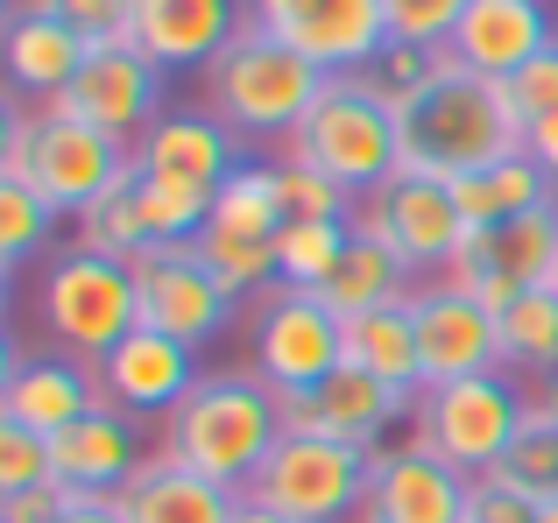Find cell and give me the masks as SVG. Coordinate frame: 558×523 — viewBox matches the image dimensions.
I'll return each mask as SVG.
<instances>
[{
	"label": "cell",
	"instance_id": "48",
	"mask_svg": "<svg viewBox=\"0 0 558 523\" xmlns=\"http://www.w3.org/2000/svg\"><path fill=\"white\" fill-rule=\"evenodd\" d=\"M551 290H558V276H551Z\"/></svg>",
	"mask_w": 558,
	"mask_h": 523
},
{
	"label": "cell",
	"instance_id": "10",
	"mask_svg": "<svg viewBox=\"0 0 558 523\" xmlns=\"http://www.w3.org/2000/svg\"><path fill=\"white\" fill-rule=\"evenodd\" d=\"M551 276H558V206H537L523 220L474 227V241L438 269V283L481 297L488 312H509L523 290H545Z\"/></svg>",
	"mask_w": 558,
	"mask_h": 523
},
{
	"label": "cell",
	"instance_id": "30",
	"mask_svg": "<svg viewBox=\"0 0 558 523\" xmlns=\"http://www.w3.org/2000/svg\"><path fill=\"white\" fill-rule=\"evenodd\" d=\"M354 248V220H283L276 227V283L318 290Z\"/></svg>",
	"mask_w": 558,
	"mask_h": 523
},
{
	"label": "cell",
	"instance_id": "37",
	"mask_svg": "<svg viewBox=\"0 0 558 523\" xmlns=\"http://www.w3.org/2000/svg\"><path fill=\"white\" fill-rule=\"evenodd\" d=\"M50 227H57V212L43 206L28 184H14V178H0V269H22L28 255L50 241Z\"/></svg>",
	"mask_w": 558,
	"mask_h": 523
},
{
	"label": "cell",
	"instance_id": "1",
	"mask_svg": "<svg viewBox=\"0 0 558 523\" xmlns=\"http://www.w3.org/2000/svg\"><path fill=\"white\" fill-rule=\"evenodd\" d=\"M396 127H403V170L438 184H460L523 149V121L509 113L502 85L452 64L446 50L432 57L417 93L396 99Z\"/></svg>",
	"mask_w": 558,
	"mask_h": 523
},
{
	"label": "cell",
	"instance_id": "14",
	"mask_svg": "<svg viewBox=\"0 0 558 523\" xmlns=\"http://www.w3.org/2000/svg\"><path fill=\"white\" fill-rule=\"evenodd\" d=\"M57 107L78 113L99 135H113L121 149H135V142L163 121V71H156L135 42H93L85 71L57 93Z\"/></svg>",
	"mask_w": 558,
	"mask_h": 523
},
{
	"label": "cell",
	"instance_id": "9",
	"mask_svg": "<svg viewBox=\"0 0 558 523\" xmlns=\"http://www.w3.org/2000/svg\"><path fill=\"white\" fill-rule=\"evenodd\" d=\"M247 22L312 57L326 78H354L389 57V14L381 0H247Z\"/></svg>",
	"mask_w": 558,
	"mask_h": 523
},
{
	"label": "cell",
	"instance_id": "24",
	"mask_svg": "<svg viewBox=\"0 0 558 523\" xmlns=\"http://www.w3.org/2000/svg\"><path fill=\"white\" fill-rule=\"evenodd\" d=\"M233 502H241L233 488L191 474L184 460L163 453V446H156V453L142 460V474L121 488V516L128 523H227Z\"/></svg>",
	"mask_w": 558,
	"mask_h": 523
},
{
	"label": "cell",
	"instance_id": "20",
	"mask_svg": "<svg viewBox=\"0 0 558 523\" xmlns=\"http://www.w3.org/2000/svg\"><path fill=\"white\" fill-rule=\"evenodd\" d=\"M99 389H107V403L128 411V417H170L191 389H198V361H191L184 340L135 326L107 361H99Z\"/></svg>",
	"mask_w": 558,
	"mask_h": 523
},
{
	"label": "cell",
	"instance_id": "12",
	"mask_svg": "<svg viewBox=\"0 0 558 523\" xmlns=\"http://www.w3.org/2000/svg\"><path fill=\"white\" fill-rule=\"evenodd\" d=\"M347 361L340 340V318L312 297V290H262V312H255V375L276 389V397H304L318 389L332 368Z\"/></svg>",
	"mask_w": 558,
	"mask_h": 523
},
{
	"label": "cell",
	"instance_id": "28",
	"mask_svg": "<svg viewBox=\"0 0 558 523\" xmlns=\"http://www.w3.org/2000/svg\"><path fill=\"white\" fill-rule=\"evenodd\" d=\"M403 255L396 248H381L375 234H354V248L340 255V269L326 276V283L312 290L318 304H326L332 318H361V312H375V304H396V297H410L403 290Z\"/></svg>",
	"mask_w": 558,
	"mask_h": 523
},
{
	"label": "cell",
	"instance_id": "7",
	"mask_svg": "<svg viewBox=\"0 0 558 523\" xmlns=\"http://www.w3.org/2000/svg\"><path fill=\"white\" fill-rule=\"evenodd\" d=\"M36 312H43V332L57 340V354L99 361L142 326V297H135V269L113 255H93V248H71L43 269V290H36Z\"/></svg>",
	"mask_w": 558,
	"mask_h": 523
},
{
	"label": "cell",
	"instance_id": "21",
	"mask_svg": "<svg viewBox=\"0 0 558 523\" xmlns=\"http://www.w3.org/2000/svg\"><path fill=\"white\" fill-rule=\"evenodd\" d=\"M241 22H247V14L233 8V0H135V28H128V42H135V50L170 78V71L213 64V57L233 42Z\"/></svg>",
	"mask_w": 558,
	"mask_h": 523
},
{
	"label": "cell",
	"instance_id": "15",
	"mask_svg": "<svg viewBox=\"0 0 558 523\" xmlns=\"http://www.w3.org/2000/svg\"><path fill=\"white\" fill-rule=\"evenodd\" d=\"M474 510V482L432 460L424 446H375L368 460V523H466Z\"/></svg>",
	"mask_w": 558,
	"mask_h": 523
},
{
	"label": "cell",
	"instance_id": "4",
	"mask_svg": "<svg viewBox=\"0 0 558 523\" xmlns=\"http://www.w3.org/2000/svg\"><path fill=\"white\" fill-rule=\"evenodd\" d=\"M205 93L241 142H290L298 121L312 113V99L326 93V71L312 57H298L290 42H276L269 28L241 22L233 42L205 64Z\"/></svg>",
	"mask_w": 558,
	"mask_h": 523
},
{
	"label": "cell",
	"instance_id": "18",
	"mask_svg": "<svg viewBox=\"0 0 558 523\" xmlns=\"http://www.w3.org/2000/svg\"><path fill=\"white\" fill-rule=\"evenodd\" d=\"M410 403H417V397H403V389L375 382L368 368L340 361L318 389L283 397V431H326V439H347V446H368V453H375L381 431H389Z\"/></svg>",
	"mask_w": 558,
	"mask_h": 523
},
{
	"label": "cell",
	"instance_id": "36",
	"mask_svg": "<svg viewBox=\"0 0 558 523\" xmlns=\"http://www.w3.org/2000/svg\"><path fill=\"white\" fill-rule=\"evenodd\" d=\"M269 178H276V206H283V220H354V198H347L326 170L283 156V163H269Z\"/></svg>",
	"mask_w": 558,
	"mask_h": 523
},
{
	"label": "cell",
	"instance_id": "42",
	"mask_svg": "<svg viewBox=\"0 0 558 523\" xmlns=\"http://www.w3.org/2000/svg\"><path fill=\"white\" fill-rule=\"evenodd\" d=\"M537 510H545V502H523L517 488H502V482H474L466 523H537Z\"/></svg>",
	"mask_w": 558,
	"mask_h": 523
},
{
	"label": "cell",
	"instance_id": "40",
	"mask_svg": "<svg viewBox=\"0 0 558 523\" xmlns=\"http://www.w3.org/2000/svg\"><path fill=\"white\" fill-rule=\"evenodd\" d=\"M14 8L57 14V22L78 28L85 42H128V28H135V0H14Z\"/></svg>",
	"mask_w": 558,
	"mask_h": 523
},
{
	"label": "cell",
	"instance_id": "50",
	"mask_svg": "<svg viewBox=\"0 0 558 523\" xmlns=\"http://www.w3.org/2000/svg\"><path fill=\"white\" fill-rule=\"evenodd\" d=\"M64 523H71V516H64Z\"/></svg>",
	"mask_w": 558,
	"mask_h": 523
},
{
	"label": "cell",
	"instance_id": "2",
	"mask_svg": "<svg viewBox=\"0 0 558 523\" xmlns=\"http://www.w3.org/2000/svg\"><path fill=\"white\" fill-rule=\"evenodd\" d=\"M283 439V397L262 375H198V389L163 417V453L241 496L269 446Z\"/></svg>",
	"mask_w": 558,
	"mask_h": 523
},
{
	"label": "cell",
	"instance_id": "47",
	"mask_svg": "<svg viewBox=\"0 0 558 523\" xmlns=\"http://www.w3.org/2000/svg\"><path fill=\"white\" fill-rule=\"evenodd\" d=\"M537 523H558V502H545V510H537Z\"/></svg>",
	"mask_w": 558,
	"mask_h": 523
},
{
	"label": "cell",
	"instance_id": "25",
	"mask_svg": "<svg viewBox=\"0 0 558 523\" xmlns=\"http://www.w3.org/2000/svg\"><path fill=\"white\" fill-rule=\"evenodd\" d=\"M0 57H8V78H14V93L57 99V93H64V85L85 71L93 42H85L78 28H64L57 14L14 8V14H8V36H0Z\"/></svg>",
	"mask_w": 558,
	"mask_h": 523
},
{
	"label": "cell",
	"instance_id": "46",
	"mask_svg": "<svg viewBox=\"0 0 558 523\" xmlns=\"http://www.w3.org/2000/svg\"><path fill=\"white\" fill-rule=\"evenodd\" d=\"M537 411H545L551 425H558V375H545V382H537Z\"/></svg>",
	"mask_w": 558,
	"mask_h": 523
},
{
	"label": "cell",
	"instance_id": "39",
	"mask_svg": "<svg viewBox=\"0 0 558 523\" xmlns=\"http://www.w3.org/2000/svg\"><path fill=\"white\" fill-rule=\"evenodd\" d=\"M22 488H57V453L43 431L0 425V496H22Z\"/></svg>",
	"mask_w": 558,
	"mask_h": 523
},
{
	"label": "cell",
	"instance_id": "11",
	"mask_svg": "<svg viewBox=\"0 0 558 523\" xmlns=\"http://www.w3.org/2000/svg\"><path fill=\"white\" fill-rule=\"evenodd\" d=\"M354 234H375L381 248H396L403 269H446V262L474 241V227H466L452 184L396 170L381 192L354 198Z\"/></svg>",
	"mask_w": 558,
	"mask_h": 523
},
{
	"label": "cell",
	"instance_id": "45",
	"mask_svg": "<svg viewBox=\"0 0 558 523\" xmlns=\"http://www.w3.org/2000/svg\"><path fill=\"white\" fill-rule=\"evenodd\" d=\"M227 523H290V516H276V510H262V502H247V496H241V502H233V516H227Z\"/></svg>",
	"mask_w": 558,
	"mask_h": 523
},
{
	"label": "cell",
	"instance_id": "5",
	"mask_svg": "<svg viewBox=\"0 0 558 523\" xmlns=\"http://www.w3.org/2000/svg\"><path fill=\"white\" fill-rule=\"evenodd\" d=\"M290 156L326 170L347 198H368L403 170V127H396V107L381 99V85L354 71V78H326V93L312 99V113L290 135Z\"/></svg>",
	"mask_w": 558,
	"mask_h": 523
},
{
	"label": "cell",
	"instance_id": "31",
	"mask_svg": "<svg viewBox=\"0 0 558 523\" xmlns=\"http://www.w3.org/2000/svg\"><path fill=\"white\" fill-rule=\"evenodd\" d=\"M135 212H142V234L149 241L184 248V241H198L205 227H213V192L178 184V178H142L135 170Z\"/></svg>",
	"mask_w": 558,
	"mask_h": 523
},
{
	"label": "cell",
	"instance_id": "8",
	"mask_svg": "<svg viewBox=\"0 0 558 523\" xmlns=\"http://www.w3.org/2000/svg\"><path fill=\"white\" fill-rule=\"evenodd\" d=\"M368 460H375L368 446L326 439V431H283L241 496L276 510V516H290V523H361Z\"/></svg>",
	"mask_w": 558,
	"mask_h": 523
},
{
	"label": "cell",
	"instance_id": "13",
	"mask_svg": "<svg viewBox=\"0 0 558 523\" xmlns=\"http://www.w3.org/2000/svg\"><path fill=\"white\" fill-rule=\"evenodd\" d=\"M128 269H135V297H142V326H149V332H170V340H184L191 354L227 332L233 297L219 290V276L198 262L191 241H184V248L149 241V248L128 255Z\"/></svg>",
	"mask_w": 558,
	"mask_h": 523
},
{
	"label": "cell",
	"instance_id": "26",
	"mask_svg": "<svg viewBox=\"0 0 558 523\" xmlns=\"http://www.w3.org/2000/svg\"><path fill=\"white\" fill-rule=\"evenodd\" d=\"M340 340H347V361L368 368L375 382L403 389V397H417V389H424V346H417L410 297L375 304V312H361V318H340Z\"/></svg>",
	"mask_w": 558,
	"mask_h": 523
},
{
	"label": "cell",
	"instance_id": "32",
	"mask_svg": "<svg viewBox=\"0 0 558 523\" xmlns=\"http://www.w3.org/2000/svg\"><path fill=\"white\" fill-rule=\"evenodd\" d=\"M191 248H198V262L219 276V290H227L233 304H241L247 290H276V234H227V227H205Z\"/></svg>",
	"mask_w": 558,
	"mask_h": 523
},
{
	"label": "cell",
	"instance_id": "19",
	"mask_svg": "<svg viewBox=\"0 0 558 523\" xmlns=\"http://www.w3.org/2000/svg\"><path fill=\"white\" fill-rule=\"evenodd\" d=\"M551 42H558V22H551L545 0H466L446 57L502 85V78H517L531 57H545Z\"/></svg>",
	"mask_w": 558,
	"mask_h": 523
},
{
	"label": "cell",
	"instance_id": "33",
	"mask_svg": "<svg viewBox=\"0 0 558 523\" xmlns=\"http://www.w3.org/2000/svg\"><path fill=\"white\" fill-rule=\"evenodd\" d=\"M488 482L517 488L523 502H558V425L537 411V403H531V417H523L517 446L502 453V467H495Z\"/></svg>",
	"mask_w": 558,
	"mask_h": 523
},
{
	"label": "cell",
	"instance_id": "38",
	"mask_svg": "<svg viewBox=\"0 0 558 523\" xmlns=\"http://www.w3.org/2000/svg\"><path fill=\"white\" fill-rule=\"evenodd\" d=\"M381 14H389V42H403V50H446L466 0H381Z\"/></svg>",
	"mask_w": 558,
	"mask_h": 523
},
{
	"label": "cell",
	"instance_id": "49",
	"mask_svg": "<svg viewBox=\"0 0 558 523\" xmlns=\"http://www.w3.org/2000/svg\"><path fill=\"white\" fill-rule=\"evenodd\" d=\"M361 523H368V516H361Z\"/></svg>",
	"mask_w": 558,
	"mask_h": 523
},
{
	"label": "cell",
	"instance_id": "6",
	"mask_svg": "<svg viewBox=\"0 0 558 523\" xmlns=\"http://www.w3.org/2000/svg\"><path fill=\"white\" fill-rule=\"evenodd\" d=\"M537 397H523L509 368L460 375V382H432L410 403V446H424L432 460H446L466 482H488L502 467V453L517 446L523 417Z\"/></svg>",
	"mask_w": 558,
	"mask_h": 523
},
{
	"label": "cell",
	"instance_id": "43",
	"mask_svg": "<svg viewBox=\"0 0 558 523\" xmlns=\"http://www.w3.org/2000/svg\"><path fill=\"white\" fill-rule=\"evenodd\" d=\"M0 523H64V488H22V496H0Z\"/></svg>",
	"mask_w": 558,
	"mask_h": 523
},
{
	"label": "cell",
	"instance_id": "29",
	"mask_svg": "<svg viewBox=\"0 0 558 523\" xmlns=\"http://www.w3.org/2000/svg\"><path fill=\"white\" fill-rule=\"evenodd\" d=\"M495 340H502L509 375H558V290H523L509 312H495Z\"/></svg>",
	"mask_w": 558,
	"mask_h": 523
},
{
	"label": "cell",
	"instance_id": "27",
	"mask_svg": "<svg viewBox=\"0 0 558 523\" xmlns=\"http://www.w3.org/2000/svg\"><path fill=\"white\" fill-rule=\"evenodd\" d=\"M452 198H460L466 227H502V220H523V212H537V206H558V178L531 149H517V156H502V163L460 178Z\"/></svg>",
	"mask_w": 558,
	"mask_h": 523
},
{
	"label": "cell",
	"instance_id": "17",
	"mask_svg": "<svg viewBox=\"0 0 558 523\" xmlns=\"http://www.w3.org/2000/svg\"><path fill=\"white\" fill-rule=\"evenodd\" d=\"M410 318H417V346H424V389L502 368L495 312L481 297H466L452 283H424V290H410Z\"/></svg>",
	"mask_w": 558,
	"mask_h": 523
},
{
	"label": "cell",
	"instance_id": "22",
	"mask_svg": "<svg viewBox=\"0 0 558 523\" xmlns=\"http://www.w3.org/2000/svg\"><path fill=\"white\" fill-rule=\"evenodd\" d=\"M50 453H57V488H85V496H121V488L142 474V460H149L156 446H142V425H135L128 411L99 403L93 417H78L71 431H57Z\"/></svg>",
	"mask_w": 558,
	"mask_h": 523
},
{
	"label": "cell",
	"instance_id": "16",
	"mask_svg": "<svg viewBox=\"0 0 558 523\" xmlns=\"http://www.w3.org/2000/svg\"><path fill=\"white\" fill-rule=\"evenodd\" d=\"M99 403H107L99 368H85L71 354H8V368H0V425L57 439L78 417H93Z\"/></svg>",
	"mask_w": 558,
	"mask_h": 523
},
{
	"label": "cell",
	"instance_id": "35",
	"mask_svg": "<svg viewBox=\"0 0 558 523\" xmlns=\"http://www.w3.org/2000/svg\"><path fill=\"white\" fill-rule=\"evenodd\" d=\"M213 227H227V234H276V227H283L269 163H241L227 184H219L213 192Z\"/></svg>",
	"mask_w": 558,
	"mask_h": 523
},
{
	"label": "cell",
	"instance_id": "3",
	"mask_svg": "<svg viewBox=\"0 0 558 523\" xmlns=\"http://www.w3.org/2000/svg\"><path fill=\"white\" fill-rule=\"evenodd\" d=\"M128 170H135V149H121L113 135L85 127L78 113H64L57 99L36 107V113L14 107L8 127H0V178L28 184L57 220H64V212H85L99 192H113Z\"/></svg>",
	"mask_w": 558,
	"mask_h": 523
},
{
	"label": "cell",
	"instance_id": "44",
	"mask_svg": "<svg viewBox=\"0 0 558 523\" xmlns=\"http://www.w3.org/2000/svg\"><path fill=\"white\" fill-rule=\"evenodd\" d=\"M523 149H531L537 163H545L551 178H558V113H545V121H531V127H523Z\"/></svg>",
	"mask_w": 558,
	"mask_h": 523
},
{
	"label": "cell",
	"instance_id": "34",
	"mask_svg": "<svg viewBox=\"0 0 558 523\" xmlns=\"http://www.w3.org/2000/svg\"><path fill=\"white\" fill-rule=\"evenodd\" d=\"M78 248L113 255V262H128L135 248H149V234H142V212H135V170H128L113 192H99L93 206L78 212Z\"/></svg>",
	"mask_w": 558,
	"mask_h": 523
},
{
	"label": "cell",
	"instance_id": "23",
	"mask_svg": "<svg viewBox=\"0 0 558 523\" xmlns=\"http://www.w3.org/2000/svg\"><path fill=\"white\" fill-rule=\"evenodd\" d=\"M233 127L219 113H163L149 135L135 142V170L142 178H178L198 184V192H219V184L241 170V149H233Z\"/></svg>",
	"mask_w": 558,
	"mask_h": 523
},
{
	"label": "cell",
	"instance_id": "41",
	"mask_svg": "<svg viewBox=\"0 0 558 523\" xmlns=\"http://www.w3.org/2000/svg\"><path fill=\"white\" fill-rule=\"evenodd\" d=\"M502 99H509V113H517L523 127L545 121V113H558V42L545 57H531L517 78H502Z\"/></svg>",
	"mask_w": 558,
	"mask_h": 523
}]
</instances>
